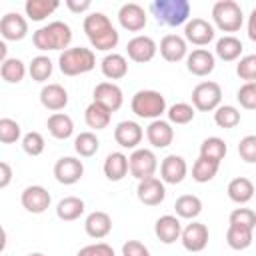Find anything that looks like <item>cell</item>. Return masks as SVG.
Segmentation results:
<instances>
[{
	"label": "cell",
	"instance_id": "1",
	"mask_svg": "<svg viewBox=\"0 0 256 256\" xmlns=\"http://www.w3.org/2000/svg\"><path fill=\"white\" fill-rule=\"evenodd\" d=\"M82 28H84L90 44L96 50H102V52H108V50L116 48V44L120 40V34L116 32V28L112 26L110 18L104 12L88 14L84 18V22H82Z\"/></svg>",
	"mask_w": 256,
	"mask_h": 256
},
{
	"label": "cell",
	"instance_id": "2",
	"mask_svg": "<svg viewBox=\"0 0 256 256\" xmlns=\"http://www.w3.org/2000/svg\"><path fill=\"white\" fill-rule=\"evenodd\" d=\"M32 42L38 50L46 52V50H66L68 44L72 42V30L66 22L54 20L42 28H38L32 34Z\"/></svg>",
	"mask_w": 256,
	"mask_h": 256
},
{
	"label": "cell",
	"instance_id": "3",
	"mask_svg": "<svg viewBox=\"0 0 256 256\" xmlns=\"http://www.w3.org/2000/svg\"><path fill=\"white\" fill-rule=\"evenodd\" d=\"M150 10L156 16L158 24L180 26L188 22L192 6L188 0H154L150 4Z\"/></svg>",
	"mask_w": 256,
	"mask_h": 256
},
{
	"label": "cell",
	"instance_id": "4",
	"mask_svg": "<svg viewBox=\"0 0 256 256\" xmlns=\"http://www.w3.org/2000/svg\"><path fill=\"white\" fill-rule=\"evenodd\" d=\"M58 66L60 72L66 76H78V74H86L96 66V56L90 48H66L60 58H58Z\"/></svg>",
	"mask_w": 256,
	"mask_h": 256
},
{
	"label": "cell",
	"instance_id": "5",
	"mask_svg": "<svg viewBox=\"0 0 256 256\" xmlns=\"http://www.w3.org/2000/svg\"><path fill=\"white\" fill-rule=\"evenodd\" d=\"M130 108L138 118L158 120L166 112V98L158 90H138L132 96Z\"/></svg>",
	"mask_w": 256,
	"mask_h": 256
},
{
	"label": "cell",
	"instance_id": "6",
	"mask_svg": "<svg viewBox=\"0 0 256 256\" xmlns=\"http://www.w3.org/2000/svg\"><path fill=\"white\" fill-rule=\"evenodd\" d=\"M212 20L222 32H238L244 22V14L238 2L234 0H218L212 6Z\"/></svg>",
	"mask_w": 256,
	"mask_h": 256
},
{
	"label": "cell",
	"instance_id": "7",
	"mask_svg": "<svg viewBox=\"0 0 256 256\" xmlns=\"http://www.w3.org/2000/svg\"><path fill=\"white\" fill-rule=\"evenodd\" d=\"M222 102V88L218 82L206 80L192 90V108L200 112H212Z\"/></svg>",
	"mask_w": 256,
	"mask_h": 256
},
{
	"label": "cell",
	"instance_id": "8",
	"mask_svg": "<svg viewBox=\"0 0 256 256\" xmlns=\"http://www.w3.org/2000/svg\"><path fill=\"white\" fill-rule=\"evenodd\" d=\"M156 168H158V158L148 148H136L128 156V170L136 180H144V178L154 176Z\"/></svg>",
	"mask_w": 256,
	"mask_h": 256
},
{
	"label": "cell",
	"instance_id": "9",
	"mask_svg": "<svg viewBox=\"0 0 256 256\" xmlns=\"http://www.w3.org/2000/svg\"><path fill=\"white\" fill-rule=\"evenodd\" d=\"M210 232L202 222H190L180 232V242L188 252H202L208 244Z\"/></svg>",
	"mask_w": 256,
	"mask_h": 256
},
{
	"label": "cell",
	"instance_id": "10",
	"mask_svg": "<svg viewBox=\"0 0 256 256\" xmlns=\"http://www.w3.org/2000/svg\"><path fill=\"white\" fill-rule=\"evenodd\" d=\"M20 202H22V206H24L28 212H32V214H42V212L48 210L52 198H50V192H48L44 186L32 184V186H26V188L22 190Z\"/></svg>",
	"mask_w": 256,
	"mask_h": 256
},
{
	"label": "cell",
	"instance_id": "11",
	"mask_svg": "<svg viewBox=\"0 0 256 256\" xmlns=\"http://www.w3.org/2000/svg\"><path fill=\"white\" fill-rule=\"evenodd\" d=\"M118 22L124 30L128 32H140L146 22H148V16H146V10L136 4V2H126L120 6L118 10Z\"/></svg>",
	"mask_w": 256,
	"mask_h": 256
},
{
	"label": "cell",
	"instance_id": "12",
	"mask_svg": "<svg viewBox=\"0 0 256 256\" xmlns=\"http://www.w3.org/2000/svg\"><path fill=\"white\" fill-rule=\"evenodd\" d=\"M82 174H84V164L74 156H62L54 164V178L60 184H66V186L76 184L82 178Z\"/></svg>",
	"mask_w": 256,
	"mask_h": 256
},
{
	"label": "cell",
	"instance_id": "13",
	"mask_svg": "<svg viewBox=\"0 0 256 256\" xmlns=\"http://www.w3.org/2000/svg\"><path fill=\"white\" fill-rule=\"evenodd\" d=\"M136 194H138V200L146 206H158L164 202V196H166V188H164V182L156 176H150V178H144V180H138V188H136Z\"/></svg>",
	"mask_w": 256,
	"mask_h": 256
},
{
	"label": "cell",
	"instance_id": "14",
	"mask_svg": "<svg viewBox=\"0 0 256 256\" xmlns=\"http://www.w3.org/2000/svg\"><path fill=\"white\" fill-rule=\"evenodd\" d=\"M214 26L204 18H192L184 26V40L196 46H206L214 40Z\"/></svg>",
	"mask_w": 256,
	"mask_h": 256
},
{
	"label": "cell",
	"instance_id": "15",
	"mask_svg": "<svg viewBox=\"0 0 256 256\" xmlns=\"http://www.w3.org/2000/svg\"><path fill=\"white\" fill-rule=\"evenodd\" d=\"M144 138V130L138 122L134 120H122L116 124L114 128V140L116 144H120L122 148H128V150H136V146L142 142Z\"/></svg>",
	"mask_w": 256,
	"mask_h": 256
},
{
	"label": "cell",
	"instance_id": "16",
	"mask_svg": "<svg viewBox=\"0 0 256 256\" xmlns=\"http://www.w3.org/2000/svg\"><path fill=\"white\" fill-rule=\"evenodd\" d=\"M188 174V164L178 154H168L160 164V180L166 184H180Z\"/></svg>",
	"mask_w": 256,
	"mask_h": 256
},
{
	"label": "cell",
	"instance_id": "17",
	"mask_svg": "<svg viewBox=\"0 0 256 256\" xmlns=\"http://www.w3.org/2000/svg\"><path fill=\"white\" fill-rule=\"evenodd\" d=\"M156 50H158V46H156V42L150 36H134L126 44L128 58L134 60V62H138V64L150 62L156 56Z\"/></svg>",
	"mask_w": 256,
	"mask_h": 256
},
{
	"label": "cell",
	"instance_id": "18",
	"mask_svg": "<svg viewBox=\"0 0 256 256\" xmlns=\"http://www.w3.org/2000/svg\"><path fill=\"white\" fill-rule=\"evenodd\" d=\"M92 102L102 104V106L108 108L110 112H116V110L122 108L124 94H122L120 86H116L114 82H100V84H96V88H94V100H92Z\"/></svg>",
	"mask_w": 256,
	"mask_h": 256
},
{
	"label": "cell",
	"instance_id": "19",
	"mask_svg": "<svg viewBox=\"0 0 256 256\" xmlns=\"http://www.w3.org/2000/svg\"><path fill=\"white\" fill-rule=\"evenodd\" d=\"M0 34L4 40L18 42L28 34V20L18 12H8L0 18Z\"/></svg>",
	"mask_w": 256,
	"mask_h": 256
},
{
	"label": "cell",
	"instance_id": "20",
	"mask_svg": "<svg viewBox=\"0 0 256 256\" xmlns=\"http://www.w3.org/2000/svg\"><path fill=\"white\" fill-rule=\"evenodd\" d=\"M216 66L214 54L206 48H196L186 56V68L194 76H208Z\"/></svg>",
	"mask_w": 256,
	"mask_h": 256
},
{
	"label": "cell",
	"instance_id": "21",
	"mask_svg": "<svg viewBox=\"0 0 256 256\" xmlns=\"http://www.w3.org/2000/svg\"><path fill=\"white\" fill-rule=\"evenodd\" d=\"M146 138L154 148H166L174 140V128L166 120H152L146 128Z\"/></svg>",
	"mask_w": 256,
	"mask_h": 256
},
{
	"label": "cell",
	"instance_id": "22",
	"mask_svg": "<svg viewBox=\"0 0 256 256\" xmlns=\"http://www.w3.org/2000/svg\"><path fill=\"white\" fill-rule=\"evenodd\" d=\"M180 232H182V224L176 216L172 214H164L156 220L154 224V234L156 238L162 242V244H174L178 238H180Z\"/></svg>",
	"mask_w": 256,
	"mask_h": 256
},
{
	"label": "cell",
	"instance_id": "23",
	"mask_svg": "<svg viewBox=\"0 0 256 256\" xmlns=\"http://www.w3.org/2000/svg\"><path fill=\"white\" fill-rule=\"evenodd\" d=\"M84 230H86V234L90 238H96V240L106 238L110 234V230H112V218H110V214H106L102 210L90 212L86 216V220H84Z\"/></svg>",
	"mask_w": 256,
	"mask_h": 256
},
{
	"label": "cell",
	"instance_id": "24",
	"mask_svg": "<svg viewBox=\"0 0 256 256\" xmlns=\"http://www.w3.org/2000/svg\"><path fill=\"white\" fill-rule=\"evenodd\" d=\"M158 48H160V54L166 62H180L182 58H186V52H188L186 40L178 34H166L160 40Z\"/></svg>",
	"mask_w": 256,
	"mask_h": 256
},
{
	"label": "cell",
	"instance_id": "25",
	"mask_svg": "<svg viewBox=\"0 0 256 256\" xmlns=\"http://www.w3.org/2000/svg\"><path fill=\"white\" fill-rule=\"evenodd\" d=\"M40 104L46 110H52V112H58V110L66 108V104H68L66 88L60 86V84H46L40 90Z\"/></svg>",
	"mask_w": 256,
	"mask_h": 256
},
{
	"label": "cell",
	"instance_id": "26",
	"mask_svg": "<svg viewBox=\"0 0 256 256\" xmlns=\"http://www.w3.org/2000/svg\"><path fill=\"white\" fill-rule=\"evenodd\" d=\"M100 70L102 74L108 78V80H120L128 74V60L122 56V54H116V52H110L102 58L100 62Z\"/></svg>",
	"mask_w": 256,
	"mask_h": 256
},
{
	"label": "cell",
	"instance_id": "27",
	"mask_svg": "<svg viewBox=\"0 0 256 256\" xmlns=\"http://www.w3.org/2000/svg\"><path fill=\"white\" fill-rule=\"evenodd\" d=\"M104 176L112 182H120L128 174V156L124 152H110L104 160Z\"/></svg>",
	"mask_w": 256,
	"mask_h": 256
},
{
	"label": "cell",
	"instance_id": "28",
	"mask_svg": "<svg viewBox=\"0 0 256 256\" xmlns=\"http://www.w3.org/2000/svg\"><path fill=\"white\" fill-rule=\"evenodd\" d=\"M46 128H48V132H50L56 140H66V138H70L72 132H74V122H72V118H70L68 114H64V112H54V114L48 118Z\"/></svg>",
	"mask_w": 256,
	"mask_h": 256
},
{
	"label": "cell",
	"instance_id": "29",
	"mask_svg": "<svg viewBox=\"0 0 256 256\" xmlns=\"http://www.w3.org/2000/svg\"><path fill=\"white\" fill-rule=\"evenodd\" d=\"M254 196V184L250 178H244V176H238V178H232L230 184H228V198L236 204H246L250 202Z\"/></svg>",
	"mask_w": 256,
	"mask_h": 256
},
{
	"label": "cell",
	"instance_id": "30",
	"mask_svg": "<svg viewBox=\"0 0 256 256\" xmlns=\"http://www.w3.org/2000/svg\"><path fill=\"white\" fill-rule=\"evenodd\" d=\"M110 118H112V112L108 108H104L102 104H98V102L88 104L86 110H84V120H86L88 128H92V130H104V128H108Z\"/></svg>",
	"mask_w": 256,
	"mask_h": 256
},
{
	"label": "cell",
	"instance_id": "31",
	"mask_svg": "<svg viewBox=\"0 0 256 256\" xmlns=\"http://www.w3.org/2000/svg\"><path fill=\"white\" fill-rule=\"evenodd\" d=\"M244 46H242V40H238L236 36L232 34H226L222 36L218 42H216V56L224 62H232V60H238L240 54H242Z\"/></svg>",
	"mask_w": 256,
	"mask_h": 256
},
{
	"label": "cell",
	"instance_id": "32",
	"mask_svg": "<svg viewBox=\"0 0 256 256\" xmlns=\"http://www.w3.org/2000/svg\"><path fill=\"white\" fill-rule=\"evenodd\" d=\"M82 214H84V200L78 196H66L56 206V216L64 222L78 220Z\"/></svg>",
	"mask_w": 256,
	"mask_h": 256
},
{
	"label": "cell",
	"instance_id": "33",
	"mask_svg": "<svg viewBox=\"0 0 256 256\" xmlns=\"http://www.w3.org/2000/svg\"><path fill=\"white\" fill-rule=\"evenodd\" d=\"M174 210L178 218H186V220H194L200 212H202V200L194 194H182L176 198L174 202Z\"/></svg>",
	"mask_w": 256,
	"mask_h": 256
},
{
	"label": "cell",
	"instance_id": "34",
	"mask_svg": "<svg viewBox=\"0 0 256 256\" xmlns=\"http://www.w3.org/2000/svg\"><path fill=\"white\" fill-rule=\"evenodd\" d=\"M252 238H254V230L246 226L230 224L226 230V242L232 250H246L252 244Z\"/></svg>",
	"mask_w": 256,
	"mask_h": 256
},
{
	"label": "cell",
	"instance_id": "35",
	"mask_svg": "<svg viewBox=\"0 0 256 256\" xmlns=\"http://www.w3.org/2000/svg\"><path fill=\"white\" fill-rule=\"evenodd\" d=\"M58 6H60L58 0H26L24 10H26V16H28L30 20L40 22V20L48 18Z\"/></svg>",
	"mask_w": 256,
	"mask_h": 256
},
{
	"label": "cell",
	"instance_id": "36",
	"mask_svg": "<svg viewBox=\"0 0 256 256\" xmlns=\"http://www.w3.org/2000/svg\"><path fill=\"white\" fill-rule=\"evenodd\" d=\"M226 152H228L226 142H224L222 138H218V136H210V138H206V140L200 144V156L206 158V160H212V162H216V164H220V162L224 160Z\"/></svg>",
	"mask_w": 256,
	"mask_h": 256
},
{
	"label": "cell",
	"instance_id": "37",
	"mask_svg": "<svg viewBox=\"0 0 256 256\" xmlns=\"http://www.w3.org/2000/svg\"><path fill=\"white\" fill-rule=\"evenodd\" d=\"M0 74L8 84H18L26 76V66L20 58H6L0 64Z\"/></svg>",
	"mask_w": 256,
	"mask_h": 256
},
{
	"label": "cell",
	"instance_id": "38",
	"mask_svg": "<svg viewBox=\"0 0 256 256\" xmlns=\"http://www.w3.org/2000/svg\"><path fill=\"white\" fill-rule=\"evenodd\" d=\"M100 148V140L96 138L94 132H80L76 138H74V150L76 154H80L82 158H90L98 152Z\"/></svg>",
	"mask_w": 256,
	"mask_h": 256
},
{
	"label": "cell",
	"instance_id": "39",
	"mask_svg": "<svg viewBox=\"0 0 256 256\" xmlns=\"http://www.w3.org/2000/svg\"><path fill=\"white\" fill-rule=\"evenodd\" d=\"M218 168H220V164H216V162H212V160H206V158L198 156V160H196L194 166H192V178H194L196 182H200V184L210 182V180L218 174Z\"/></svg>",
	"mask_w": 256,
	"mask_h": 256
},
{
	"label": "cell",
	"instance_id": "40",
	"mask_svg": "<svg viewBox=\"0 0 256 256\" xmlns=\"http://www.w3.org/2000/svg\"><path fill=\"white\" fill-rule=\"evenodd\" d=\"M28 74L36 82H46L52 76V60L48 56H36V58H32V62L28 66Z\"/></svg>",
	"mask_w": 256,
	"mask_h": 256
},
{
	"label": "cell",
	"instance_id": "41",
	"mask_svg": "<svg viewBox=\"0 0 256 256\" xmlns=\"http://www.w3.org/2000/svg\"><path fill=\"white\" fill-rule=\"evenodd\" d=\"M214 122L220 128H234L240 124V112H238V108H234L230 104L218 106L214 110Z\"/></svg>",
	"mask_w": 256,
	"mask_h": 256
},
{
	"label": "cell",
	"instance_id": "42",
	"mask_svg": "<svg viewBox=\"0 0 256 256\" xmlns=\"http://www.w3.org/2000/svg\"><path fill=\"white\" fill-rule=\"evenodd\" d=\"M166 114H168V120L172 124H188V122L194 120V114L196 112H194L192 104H188V102H176V104H172L166 110Z\"/></svg>",
	"mask_w": 256,
	"mask_h": 256
},
{
	"label": "cell",
	"instance_id": "43",
	"mask_svg": "<svg viewBox=\"0 0 256 256\" xmlns=\"http://www.w3.org/2000/svg\"><path fill=\"white\" fill-rule=\"evenodd\" d=\"M22 134V128L16 120L12 118H0V142L2 144H14L18 142Z\"/></svg>",
	"mask_w": 256,
	"mask_h": 256
},
{
	"label": "cell",
	"instance_id": "44",
	"mask_svg": "<svg viewBox=\"0 0 256 256\" xmlns=\"http://www.w3.org/2000/svg\"><path fill=\"white\" fill-rule=\"evenodd\" d=\"M44 146H46V142H44V136L40 132L32 130V132H26L22 136V148L28 156H40L44 152Z\"/></svg>",
	"mask_w": 256,
	"mask_h": 256
},
{
	"label": "cell",
	"instance_id": "45",
	"mask_svg": "<svg viewBox=\"0 0 256 256\" xmlns=\"http://www.w3.org/2000/svg\"><path fill=\"white\" fill-rule=\"evenodd\" d=\"M236 74L246 82H254L256 80V54L242 56L240 62L236 64Z\"/></svg>",
	"mask_w": 256,
	"mask_h": 256
},
{
	"label": "cell",
	"instance_id": "46",
	"mask_svg": "<svg viewBox=\"0 0 256 256\" xmlns=\"http://www.w3.org/2000/svg\"><path fill=\"white\" fill-rule=\"evenodd\" d=\"M236 98L244 110H254L256 108V82H246L244 86H240V90L236 92Z\"/></svg>",
	"mask_w": 256,
	"mask_h": 256
},
{
	"label": "cell",
	"instance_id": "47",
	"mask_svg": "<svg viewBox=\"0 0 256 256\" xmlns=\"http://www.w3.org/2000/svg\"><path fill=\"white\" fill-rule=\"evenodd\" d=\"M228 220H230V224L246 226V228H252V230L256 226V214L250 208H236V210H232Z\"/></svg>",
	"mask_w": 256,
	"mask_h": 256
},
{
	"label": "cell",
	"instance_id": "48",
	"mask_svg": "<svg viewBox=\"0 0 256 256\" xmlns=\"http://www.w3.org/2000/svg\"><path fill=\"white\" fill-rule=\"evenodd\" d=\"M238 152H240V158L248 164H254L256 162V136L254 134H248L240 140L238 144Z\"/></svg>",
	"mask_w": 256,
	"mask_h": 256
},
{
	"label": "cell",
	"instance_id": "49",
	"mask_svg": "<svg viewBox=\"0 0 256 256\" xmlns=\"http://www.w3.org/2000/svg\"><path fill=\"white\" fill-rule=\"evenodd\" d=\"M76 256H116V254H114V248L110 244L96 242V244H88V246L80 248Z\"/></svg>",
	"mask_w": 256,
	"mask_h": 256
},
{
	"label": "cell",
	"instance_id": "50",
	"mask_svg": "<svg viewBox=\"0 0 256 256\" xmlns=\"http://www.w3.org/2000/svg\"><path fill=\"white\" fill-rule=\"evenodd\" d=\"M122 256H150V250L140 240H128L122 246Z\"/></svg>",
	"mask_w": 256,
	"mask_h": 256
},
{
	"label": "cell",
	"instance_id": "51",
	"mask_svg": "<svg viewBox=\"0 0 256 256\" xmlns=\"http://www.w3.org/2000/svg\"><path fill=\"white\" fill-rule=\"evenodd\" d=\"M90 6H92L90 0H66V8H68L70 12H74V14H82V12H86Z\"/></svg>",
	"mask_w": 256,
	"mask_h": 256
},
{
	"label": "cell",
	"instance_id": "52",
	"mask_svg": "<svg viewBox=\"0 0 256 256\" xmlns=\"http://www.w3.org/2000/svg\"><path fill=\"white\" fill-rule=\"evenodd\" d=\"M10 182H12V166L0 160V190L6 188Z\"/></svg>",
	"mask_w": 256,
	"mask_h": 256
},
{
	"label": "cell",
	"instance_id": "53",
	"mask_svg": "<svg viewBox=\"0 0 256 256\" xmlns=\"http://www.w3.org/2000/svg\"><path fill=\"white\" fill-rule=\"evenodd\" d=\"M248 38L250 40H256V8L248 16Z\"/></svg>",
	"mask_w": 256,
	"mask_h": 256
},
{
	"label": "cell",
	"instance_id": "54",
	"mask_svg": "<svg viewBox=\"0 0 256 256\" xmlns=\"http://www.w3.org/2000/svg\"><path fill=\"white\" fill-rule=\"evenodd\" d=\"M6 58H8V46H6L4 40H0V64H2Z\"/></svg>",
	"mask_w": 256,
	"mask_h": 256
},
{
	"label": "cell",
	"instance_id": "55",
	"mask_svg": "<svg viewBox=\"0 0 256 256\" xmlns=\"http://www.w3.org/2000/svg\"><path fill=\"white\" fill-rule=\"evenodd\" d=\"M6 248V230H4V226L0 224V252Z\"/></svg>",
	"mask_w": 256,
	"mask_h": 256
},
{
	"label": "cell",
	"instance_id": "56",
	"mask_svg": "<svg viewBox=\"0 0 256 256\" xmlns=\"http://www.w3.org/2000/svg\"><path fill=\"white\" fill-rule=\"evenodd\" d=\"M28 256H46V254H42V252H32V254H28Z\"/></svg>",
	"mask_w": 256,
	"mask_h": 256
}]
</instances>
